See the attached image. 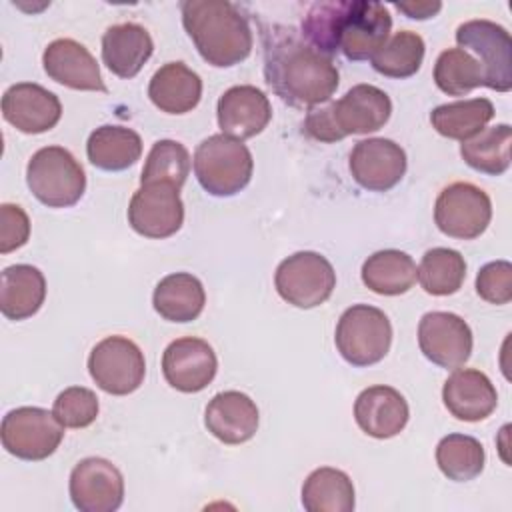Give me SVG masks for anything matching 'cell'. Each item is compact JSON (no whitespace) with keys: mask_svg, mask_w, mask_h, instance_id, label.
Listing matches in <instances>:
<instances>
[{"mask_svg":"<svg viewBox=\"0 0 512 512\" xmlns=\"http://www.w3.org/2000/svg\"><path fill=\"white\" fill-rule=\"evenodd\" d=\"M262 40L264 78L282 102L316 108L332 98L340 82L332 56L310 46L292 26H272Z\"/></svg>","mask_w":512,"mask_h":512,"instance_id":"6da1fadb","label":"cell"},{"mask_svg":"<svg viewBox=\"0 0 512 512\" xmlns=\"http://www.w3.org/2000/svg\"><path fill=\"white\" fill-rule=\"evenodd\" d=\"M182 26L204 62L230 68L252 52V30L242 12L228 0H184Z\"/></svg>","mask_w":512,"mask_h":512,"instance_id":"7a4b0ae2","label":"cell"},{"mask_svg":"<svg viewBox=\"0 0 512 512\" xmlns=\"http://www.w3.org/2000/svg\"><path fill=\"white\" fill-rule=\"evenodd\" d=\"M194 174L198 184L212 196H234L252 178L254 160L248 146L228 134H212L194 150Z\"/></svg>","mask_w":512,"mask_h":512,"instance_id":"3957f363","label":"cell"},{"mask_svg":"<svg viewBox=\"0 0 512 512\" xmlns=\"http://www.w3.org/2000/svg\"><path fill=\"white\" fill-rule=\"evenodd\" d=\"M26 184L32 196L48 208L74 206L86 190L82 164L62 146H44L26 166Z\"/></svg>","mask_w":512,"mask_h":512,"instance_id":"277c9868","label":"cell"},{"mask_svg":"<svg viewBox=\"0 0 512 512\" xmlns=\"http://www.w3.org/2000/svg\"><path fill=\"white\" fill-rule=\"evenodd\" d=\"M334 342L348 364L358 368L372 366L390 350L392 324L380 308L354 304L342 312L336 324Z\"/></svg>","mask_w":512,"mask_h":512,"instance_id":"5b68a950","label":"cell"},{"mask_svg":"<svg viewBox=\"0 0 512 512\" xmlns=\"http://www.w3.org/2000/svg\"><path fill=\"white\" fill-rule=\"evenodd\" d=\"M274 286L284 302L308 310L324 304L332 296L336 272L322 254L302 250L278 264Z\"/></svg>","mask_w":512,"mask_h":512,"instance_id":"8992f818","label":"cell"},{"mask_svg":"<svg viewBox=\"0 0 512 512\" xmlns=\"http://www.w3.org/2000/svg\"><path fill=\"white\" fill-rule=\"evenodd\" d=\"M0 438L8 454L38 462L56 452L64 438V426L54 412L38 406H20L2 418Z\"/></svg>","mask_w":512,"mask_h":512,"instance_id":"52a82bcc","label":"cell"},{"mask_svg":"<svg viewBox=\"0 0 512 512\" xmlns=\"http://www.w3.org/2000/svg\"><path fill=\"white\" fill-rule=\"evenodd\" d=\"M88 372L106 394L136 392L146 376V360L136 342L126 336L102 338L88 356Z\"/></svg>","mask_w":512,"mask_h":512,"instance_id":"ba28073f","label":"cell"},{"mask_svg":"<svg viewBox=\"0 0 512 512\" xmlns=\"http://www.w3.org/2000/svg\"><path fill=\"white\" fill-rule=\"evenodd\" d=\"M492 220L490 196L470 182L448 184L434 202V222L450 238L474 240Z\"/></svg>","mask_w":512,"mask_h":512,"instance_id":"9c48e42d","label":"cell"},{"mask_svg":"<svg viewBox=\"0 0 512 512\" xmlns=\"http://www.w3.org/2000/svg\"><path fill=\"white\" fill-rule=\"evenodd\" d=\"M458 48L474 52L484 72V86L496 92L512 88V38L492 20H468L456 28Z\"/></svg>","mask_w":512,"mask_h":512,"instance_id":"30bf717a","label":"cell"},{"mask_svg":"<svg viewBox=\"0 0 512 512\" xmlns=\"http://www.w3.org/2000/svg\"><path fill=\"white\" fill-rule=\"evenodd\" d=\"M128 224L144 238L162 240L176 234L184 224L180 188L164 182L140 184L128 204Z\"/></svg>","mask_w":512,"mask_h":512,"instance_id":"8fae6325","label":"cell"},{"mask_svg":"<svg viewBox=\"0 0 512 512\" xmlns=\"http://www.w3.org/2000/svg\"><path fill=\"white\" fill-rule=\"evenodd\" d=\"M472 330L454 312H426L418 322L420 352L436 366L456 370L472 354Z\"/></svg>","mask_w":512,"mask_h":512,"instance_id":"7c38bea8","label":"cell"},{"mask_svg":"<svg viewBox=\"0 0 512 512\" xmlns=\"http://www.w3.org/2000/svg\"><path fill=\"white\" fill-rule=\"evenodd\" d=\"M70 498L80 512H114L124 500L122 472L106 458L90 456L70 472Z\"/></svg>","mask_w":512,"mask_h":512,"instance_id":"4fadbf2b","label":"cell"},{"mask_svg":"<svg viewBox=\"0 0 512 512\" xmlns=\"http://www.w3.org/2000/svg\"><path fill=\"white\" fill-rule=\"evenodd\" d=\"M406 152L388 138H366L350 152V174L368 192H388L406 174Z\"/></svg>","mask_w":512,"mask_h":512,"instance_id":"5bb4252c","label":"cell"},{"mask_svg":"<svg viewBox=\"0 0 512 512\" xmlns=\"http://www.w3.org/2000/svg\"><path fill=\"white\" fill-rule=\"evenodd\" d=\"M218 358L212 346L196 336L172 340L162 354L164 380L178 392L204 390L216 376Z\"/></svg>","mask_w":512,"mask_h":512,"instance_id":"9a60e30c","label":"cell"},{"mask_svg":"<svg viewBox=\"0 0 512 512\" xmlns=\"http://www.w3.org/2000/svg\"><path fill=\"white\" fill-rule=\"evenodd\" d=\"M392 18L384 4L350 0L340 30V48L348 60H370L390 38Z\"/></svg>","mask_w":512,"mask_h":512,"instance_id":"2e32d148","label":"cell"},{"mask_svg":"<svg viewBox=\"0 0 512 512\" xmlns=\"http://www.w3.org/2000/svg\"><path fill=\"white\" fill-rule=\"evenodd\" d=\"M2 116L24 134L52 130L62 116L58 96L34 82L12 84L2 96Z\"/></svg>","mask_w":512,"mask_h":512,"instance_id":"e0dca14e","label":"cell"},{"mask_svg":"<svg viewBox=\"0 0 512 512\" xmlns=\"http://www.w3.org/2000/svg\"><path fill=\"white\" fill-rule=\"evenodd\" d=\"M328 110L336 132L346 138L380 130L392 114V102L384 90L372 84H356L340 100L328 104Z\"/></svg>","mask_w":512,"mask_h":512,"instance_id":"ac0fdd59","label":"cell"},{"mask_svg":"<svg viewBox=\"0 0 512 512\" xmlns=\"http://www.w3.org/2000/svg\"><path fill=\"white\" fill-rule=\"evenodd\" d=\"M216 116L222 134H228L236 140H246L254 138L268 126L272 118V106L260 88L252 84H240L228 88L218 98Z\"/></svg>","mask_w":512,"mask_h":512,"instance_id":"d6986e66","label":"cell"},{"mask_svg":"<svg viewBox=\"0 0 512 512\" xmlns=\"http://www.w3.org/2000/svg\"><path fill=\"white\" fill-rule=\"evenodd\" d=\"M42 66L50 80L72 90L106 92L100 66L88 48L72 38L52 40L42 54Z\"/></svg>","mask_w":512,"mask_h":512,"instance_id":"ffe728a7","label":"cell"},{"mask_svg":"<svg viewBox=\"0 0 512 512\" xmlns=\"http://www.w3.org/2000/svg\"><path fill=\"white\" fill-rule=\"evenodd\" d=\"M410 418L406 398L392 386L364 388L354 402V420L372 438L386 440L404 430Z\"/></svg>","mask_w":512,"mask_h":512,"instance_id":"44dd1931","label":"cell"},{"mask_svg":"<svg viewBox=\"0 0 512 512\" xmlns=\"http://www.w3.org/2000/svg\"><path fill=\"white\" fill-rule=\"evenodd\" d=\"M260 414L256 402L238 390L218 392L204 410L206 430L224 444H244L254 438Z\"/></svg>","mask_w":512,"mask_h":512,"instance_id":"7402d4cb","label":"cell"},{"mask_svg":"<svg viewBox=\"0 0 512 512\" xmlns=\"http://www.w3.org/2000/svg\"><path fill=\"white\" fill-rule=\"evenodd\" d=\"M446 410L464 422H480L498 406V394L490 378L476 368H456L442 386Z\"/></svg>","mask_w":512,"mask_h":512,"instance_id":"603a6c76","label":"cell"},{"mask_svg":"<svg viewBox=\"0 0 512 512\" xmlns=\"http://www.w3.org/2000/svg\"><path fill=\"white\" fill-rule=\"evenodd\" d=\"M154 52L150 32L136 22H122L102 34V62L118 78H134Z\"/></svg>","mask_w":512,"mask_h":512,"instance_id":"cb8c5ba5","label":"cell"},{"mask_svg":"<svg viewBox=\"0 0 512 512\" xmlns=\"http://www.w3.org/2000/svg\"><path fill=\"white\" fill-rule=\"evenodd\" d=\"M148 96L160 112L186 114L202 98V80L184 62H166L150 78Z\"/></svg>","mask_w":512,"mask_h":512,"instance_id":"d4e9b609","label":"cell"},{"mask_svg":"<svg viewBox=\"0 0 512 512\" xmlns=\"http://www.w3.org/2000/svg\"><path fill=\"white\" fill-rule=\"evenodd\" d=\"M46 298L44 274L32 264H12L0 276V312L8 320L34 316Z\"/></svg>","mask_w":512,"mask_h":512,"instance_id":"484cf974","label":"cell"},{"mask_svg":"<svg viewBox=\"0 0 512 512\" xmlns=\"http://www.w3.org/2000/svg\"><path fill=\"white\" fill-rule=\"evenodd\" d=\"M154 310L168 322H192L206 304L202 282L190 272H174L164 276L152 294Z\"/></svg>","mask_w":512,"mask_h":512,"instance_id":"4316f807","label":"cell"},{"mask_svg":"<svg viewBox=\"0 0 512 512\" xmlns=\"http://www.w3.org/2000/svg\"><path fill=\"white\" fill-rule=\"evenodd\" d=\"M86 154L92 166L106 172H120L140 160L142 138L132 128L104 124L88 136Z\"/></svg>","mask_w":512,"mask_h":512,"instance_id":"83f0119b","label":"cell"},{"mask_svg":"<svg viewBox=\"0 0 512 512\" xmlns=\"http://www.w3.org/2000/svg\"><path fill=\"white\" fill-rule=\"evenodd\" d=\"M362 282L374 294L398 296L408 292L418 280V268L410 254L402 250H378L362 264Z\"/></svg>","mask_w":512,"mask_h":512,"instance_id":"f1b7e54d","label":"cell"},{"mask_svg":"<svg viewBox=\"0 0 512 512\" xmlns=\"http://www.w3.org/2000/svg\"><path fill=\"white\" fill-rule=\"evenodd\" d=\"M302 506L308 512H352L356 498L350 476L330 466L312 470L302 484Z\"/></svg>","mask_w":512,"mask_h":512,"instance_id":"f546056e","label":"cell"},{"mask_svg":"<svg viewBox=\"0 0 512 512\" xmlns=\"http://www.w3.org/2000/svg\"><path fill=\"white\" fill-rule=\"evenodd\" d=\"M494 118V104L488 98H468L440 104L430 112L432 128L450 140H468Z\"/></svg>","mask_w":512,"mask_h":512,"instance_id":"4dcf8cb0","label":"cell"},{"mask_svg":"<svg viewBox=\"0 0 512 512\" xmlns=\"http://www.w3.org/2000/svg\"><path fill=\"white\" fill-rule=\"evenodd\" d=\"M510 144L512 128L508 124H496L464 140L460 144V156L476 172L500 176L510 166Z\"/></svg>","mask_w":512,"mask_h":512,"instance_id":"1f68e13d","label":"cell"},{"mask_svg":"<svg viewBox=\"0 0 512 512\" xmlns=\"http://www.w3.org/2000/svg\"><path fill=\"white\" fill-rule=\"evenodd\" d=\"M484 446L468 434H448L436 446V464L440 472L454 482H468L484 470Z\"/></svg>","mask_w":512,"mask_h":512,"instance_id":"d6a6232c","label":"cell"},{"mask_svg":"<svg viewBox=\"0 0 512 512\" xmlns=\"http://www.w3.org/2000/svg\"><path fill=\"white\" fill-rule=\"evenodd\" d=\"M424 40L412 30H400L386 40V44L370 58L372 68L386 78H410L424 60Z\"/></svg>","mask_w":512,"mask_h":512,"instance_id":"836d02e7","label":"cell"},{"mask_svg":"<svg viewBox=\"0 0 512 512\" xmlns=\"http://www.w3.org/2000/svg\"><path fill=\"white\" fill-rule=\"evenodd\" d=\"M350 0L314 2L302 18V38L326 56H334L340 48V30Z\"/></svg>","mask_w":512,"mask_h":512,"instance_id":"e575fe53","label":"cell"},{"mask_svg":"<svg viewBox=\"0 0 512 512\" xmlns=\"http://www.w3.org/2000/svg\"><path fill=\"white\" fill-rule=\"evenodd\" d=\"M466 278V262L458 250L432 248L418 266V282L426 294L450 296L458 292Z\"/></svg>","mask_w":512,"mask_h":512,"instance_id":"d590c367","label":"cell"},{"mask_svg":"<svg viewBox=\"0 0 512 512\" xmlns=\"http://www.w3.org/2000/svg\"><path fill=\"white\" fill-rule=\"evenodd\" d=\"M434 82L448 96H466L474 88L484 86V72L470 52L448 48L436 58Z\"/></svg>","mask_w":512,"mask_h":512,"instance_id":"8d00e7d4","label":"cell"},{"mask_svg":"<svg viewBox=\"0 0 512 512\" xmlns=\"http://www.w3.org/2000/svg\"><path fill=\"white\" fill-rule=\"evenodd\" d=\"M188 172H190V154L186 146L166 138L152 144L142 168L140 184L164 182V184L182 188V184L188 178Z\"/></svg>","mask_w":512,"mask_h":512,"instance_id":"74e56055","label":"cell"},{"mask_svg":"<svg viewBox=\"0 0 512 512\" xmlns=\"http://www.w3.org/2000/svg\"><path fill=\"white\" fill-rule=\"evenodd\" d=\"M98 396L84 386H70L54 400V416L64 428H86L98 416Z\"/></svg>","mask_w":512,"mask_h":512,"instance_id":"f35d334b","label":"cell"},{"mask_svg":"<svg viewBox=\"0 0 512 512\" xmlns=\"http://www.w3.org/2000/svg\"><path fill=\"white\" fill-rule=\"evenodd\" d=\"M476 294L496 306L512 300V264L508 260H494L484 264L476 274Z\"/></svg>","mask_w":512,"mask_h":512,"instance_id":"ab89813d","label":"cell"},{"mask_svg":"<svg viewBox=\"0 0 512 512\" xmlns=\"http://www.w3.org/2000/svg\"><path fill=\"white\" fill-rule=\"evenodd\" d=\"M30 238V218L18 206L4 202L0 206V252L8 254L22 248Z\"/></svg>","mask_w":512,"mask_h":512,"instance_id":"60d3db41","label":"cell"},{"mask_svg":"<svg viewBox=\"0 0 512 512\" xmlns=\"http://www.w3.org/2000/svg\"><path fill=\"white\" fill-rule=\"evenodd\" d=\"M394 8L404 12L412 20H428L442 10V4L440 2H394Z\"/></svg>","mask_w":512,"mask_h":512,"instance_id":"b9f144b4","label":"cell"}]
</instances>
